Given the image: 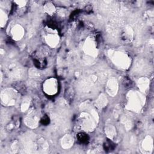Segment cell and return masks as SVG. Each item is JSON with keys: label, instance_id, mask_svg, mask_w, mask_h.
Segmentation results:
<instances>
[{"label": "cell", "instance_id": "obj_1", "mask_svg": "<svg viewBox=\"0 0 154 154\" xmlns=\"http://www.w3.org/2000/svg\"><path fill=\"white\" fill-rule=\"evenodd\" d=\"M127 108L132 111L138 112L141 110L143 104V96L137 91H130L127 96Z\"/></svg>", "mask_w": 154, "mask_h": 154}, {"label": "cell", "instance_id": "obj_2", "mask_svg": "<svg viewBox=\"0 0 154 154\" xmlns=\"http://www.w3.org/2000/svg\"><path fill=\"white\" fill-rule=\"evenodd\" d=\"M109 56L112 63L117 67L126 69L130 65L129 57L125 53L120 51H109Z\"/></svg>", "mask_w": 154, "mask_h": 154}, {"label": "cell", "instance_id": "obj_3", "mask_svg": "<svg viewBox=\"0 0 154 154\" xmlns=\"http://www.w3.org/2000/svg\"><path fill=\"white\" fill-rule=\"evenodd\" d=\"M94 117L88 112H82L79 117V123L81 129L85 131L90 132L95 128Z\"/></svg>", "mask_w": 154, "mask_h": 154}, {"label": "cell", "instance_id": "obj_4", "mask_svg": "<svg viewBox=\"0 0 154 154\" xmlns=\"http://www.w3.org/2000/svg\"><path fill=\"white\" fill-rule=\"evenodd\" d=\"M1 99L4 104L8 106L14 105L17 102V92L11 88H6L1 92Z\"/></svg>", "mask_w": 154, "mask_h": 154}, {"label": "cell", "instance_id": "obj_5", "mask_svg": "<svg viewBox=\"0 0 154 154\" xmlns=\"http://www.w3.org/2000/svg\"><path fill=\"white\" fill-rule=\"evenodd\" d=\"M43 89L45 93L49 95H54L58 91V82L55 78L46 79L43 85Z\"/></svg>", "mask_w": 154, "mask_h": 154}, {"label": "cell", "instance_id": "obj_6", "mask_svg": "<svg viewBox=\"0 0 154 154\" xmlns=\"http://www.w3.org/2000/svg\"><path fill=\"white\" fill-rule=\"evenodd\" d=\"M84 51L86 54L90 56L96 57L97 55V49L96 44L92 38L88 37L87 38L84 45Z\"/></svg>", "mask_w": 154, "mask_h": 154}, {"label": "cell", "instance_id": "obj_7", "mask_svg": "<svg viewBox=\"0 0 154 154\" xmlns=\"http://www.w3.org/2000/svg\"><path fill=\"white\" fill-rule=\"evenodd\" d=\"M39 118L37 113L34 111H30L25 119V124L31 128H34L37 126L38 123Z\"/></svg>", "mask_w": 154, "mask_h": 154}, {"label": "cell", "instance_id": "obj_8", "mask_svg": "<svg viewBox=\"0 0 154 154\" xmlns=\"http://www.w3.org/2000/svg\"><path fill=\"white\" fill-rule=\"evenodd\" d=\"M118 89L119 85L116 79L111 78L107 81L106 85V90L109 96L112 97L115 96L118 92Z\"/></svg>", "mask_w": 154, "mask_h": 154}, {"label": "cell", "instance_id": "obj_9", "mask_svg": "<svg viewBox=\"0 0 154 154\" xmlns=\"http://www.w3.org/2000/svg\"><path fill=\"white\" fill-rule=\"evenodd\" d=\"M25 31L20 25H14L11 29V34L13 38L15 40H20L24 35Z\"/></svg>", "mask_w": 154, "mask_h": 154}, {"label": "cell", "instance_id": "obj_10", "mask_svg": "<svg viewBox=\"0 0 154 154\" xmlns=\"http://www.w3.org/2000/svg\"><path fill=\"white\" fill-rule=\"evenodd\" d=\"M141 148L143 152L150 153L153 149V140L150 136H147L141 143Z\"/></svg>", "mask_w": 154, "mask_h": 154}, {"label": "cell", "instance_id": "obj_11", "mask_svg": "<svg viewBox=\"0 0 154 154\" xmlns=\"http://www.w3.org/2000/svg\"><path fill=\"white\" fill-rule=\"evenodd\" d=\"M45 40L49 46L54 48L58 44L59 36L57 34H48L45 37Z\"/></svg>", "mask_w": 154, "mask_h": 154}, {"label": "cell", "instance_id": "obj_12", "mask_svg": "<svg viewBox=\"0 0 154 154\" xmlns=\"http://www.w3.org/2000/svg\"><path fill=\"white\" fill-rule=\"evenodd\" d=\"M9 74L14 78H19L22 75V69L16 64H13L9 67Z\"/></svg>", "mask_w": 154, "mask_h": 154}, {"label": "cell", "instance_id": "obj_13", "mask_svg": "<svg viewBox=\"0 0 154 154\" xmlns=\"http://www.w3.org/2000/svg\"><path fill=\"white\" fill-rule=\"evenodd\" d=\"M74 143V139L73 137L69 134L65 135L61 139V146L63 149H67L70 148Z\"/></svg>", "mask_w": 154, "mask_h": 154}, {"label": "cell", "instance_id": "obj_14", "mask_svg": "<svg viewBox=\"0 0 154 154\" xmlns=\"http://www.w3.org/2000/svg\"><path fill=\"white\" fill-rule=\"evenodd\" d=\"M133 35H134L133 30L131 26H126L123 29L122 35L123 39L124 40L127 41V42L131 41V40L133 38Z\"/></svg>", "mask_w": 154, "mask_h": 154}, {"label": "cell", "instance_id": "obj_15", "mask_svg": "<svg viewBox=\"0 0 154 154\" xmlns=\"http://www.w3.org/2000/svg\"><path fill=\"white\" fill-rule=\"evenodd\" d=\"M149 82L150 81L149 79L147 78H144V77L140 78L137 82V84L140 90L143 92L146 91L149 88Z\"/></svg>", "mask_w": 154, "mask_h": 154}, {"label": "cell", "instance_id": "obj_16", "mask_svg": "<svg viewBox=\"0 0 154 154\" xmlns=\"http://www.w3.org/2000/svg\"><path fill=\"white\" fill-rule=\"evenodd\" d=\"M107 103H108L107 98L103 94H100L96 100V105L99 108H102L105 107Z\"/></svg>", "mask_w": 154, "mask_h": 154}, {"label": "cell", "instance_id": "obj_17", "mask_svg": "<svg viewBox=\"0 0 154 154\" xmlns=\"http://www.w3.org/2000/svg\"><path fill=\"white\" fill-rule=\"evenodd\" d=\"M105 132L106 135V136L109 138V139H113L114 137L116 135V128L114 126L109 125H107L105 127Z\"/></svg>", "mask_w": 154, "mask_h": 154}, {"label": "cell", "instance_id": "obj_18", "mask_svg": "<svg viewBox=\"0 0 154 154\" xmlns=\"http://www.w3.org/2000/svg\"><path fill=\"white\" fill-rule=\"evenodd\" d=\"M44 10H45V11L47 13H48L49 14L51 15V14H52L55 12V8L54 5L52 3L48 2V3L46 4L44 6Z\"/></svg>", "mask_w": 154, "mask_h": 154}, {"label": "cell", "instance_id": "obj_19", "mask_svg": "<svg viewBox=\"0 0 154 154\" xmlns=\"http://www.w3.org/2000/svg\"><path fill=\"white\" fill-rule=\"evenodd\" d=\"M7 20V16L6 13L2 10H1L0 11V22H1V26L3 27L5 26Z\"/></svg>", "mask_w": 154, "mask_h": 154}, {"label": "cell", "instance_id": "obj_20", "mask_svg": "<svg viewBox=\"0 0 154 154\" xmlns=\"http://www.w3.org/2000/svg\"><path fill=\"white\" fill-rule=\"evenodd\" d=\"M30 101L29 99H25L23 100L21 104V109L22 111H25L26 109H28Z\"/></svg>", "mask_w": 154, "mask_h": 154}, {"label": "cell", "instance_id": "obj_21", "mask_svg": "<svg viewBox=\"0 0 154 154\" xmlns=\"http://www.w3.org/2000/svg\"><path fill=\"white\" fill-rule=\"evenodd\" d=\"M29 73L31 78H36L38 76V72L35 69H31Z\"/></svg>", "mask_w": 154, "mask_h": 154}, {"label": "cell", "instance_id": "obj_22", "mask_svg": "<svg viewBox=\"0 0 154 154\" xmlns=\"http://www.w3.org/2000/svg\"><path fill=\"white\" fill-rule=\"evenodd\" d=\"M15 2L17 4V5H18L19 7H24L26 4V1H15Z\"/></svg>", "mask_w": 154, "mask_h": 154}]
</instances>
